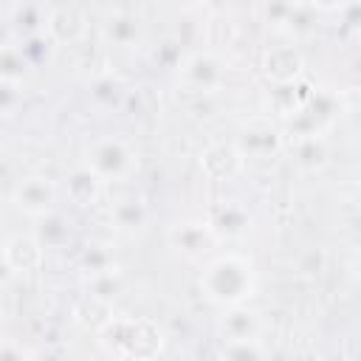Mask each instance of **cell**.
Wrapping results in <instances>:
<instances>
[{
    "label": "cell",
    "instance_id": "6da1fadb",
    "mask_svg": "<svg viewBox=\"0 0 361 361\" xmlns=\"http://www.w3.org/2000/svg\"><path fill=\"white\" fill-rule=\"evenodd\" d=\"M257 285H259V279H257L254 259L245 254H237V251L209 257L197 276L200 293L217 307L245 305L257 293Z\"/></svg>",
    "mask_w": 361,
    "mask_h": 361
},
{
    "label": "cell",
    "instance_id": "7a4b0ae2",
    "mask_svg": "<svg viewBox=\"0 0 361 361\" xmlns=\"http://www.w3.org/2000/svg\"><path fill=\"white\" fill-rule=\"evenodd\" d=\"M99 344L116 358H149L161 350V330L147 319H110L99 333Z\"/></svg>",
    "mask_w": 361,
    "mask_h": 361
},
{
    "label": "cell",
    "instance_id": "3957f363",
    "mask_svg": "<svg viewBox=\"0 0 361 361\" xmlns=\"http://www.w3.org/2000/svg\"><path fill=\"white\" fill-rule=\"evenodd\" d=\"M85 166H90L104 183L127 180L138 169V155L121 135H99L85 147Z\"/></svg>",
    "mask_w": 361,
    "mask_h": 361
},
{
    "label": "cell",
    "instance_id": "277c9868",
    "mask_svg": "<svg viewBox=\"0 0 361 361\" xmlns=\"http://www.w3.org/2000/svg\"><path fill=\"white\" fill-rule=\"evenodd\" d=\"M226 59L217 56L214 51H189L180 56L175 76H178V87L189 90V93H200V96H212L220 93L226 85Z\"/></svg>",
    "mask_w": 361,
    "mask_h": 361
},
{
    "label": "cell",
    "instance_id": "5b68a950",
    "mask_svg": "<svg viewBox=\"0 0 361 361\" xmlns=\"http://www.w3.org/2000/svg\"><path fill=\"white\" fill-rule=\"evenodd\" d=\"M217 243L220 237L206 217H183L166 226V245L186 262H200L212 257Z\"/></svg>",
    "mask_w": 361,
    "mask_h": 361
},
{
    "label": "cell",
    "instance_id": "8992f818",
    "mask_svg": "<svg viewBox=\"0 0 361 361\" xmlns=\"http://www.w3.org/2000/svg\"><path fill=\"white\" fill-rule=\"evenodd\" d=\"M56 200H59L56 180L48 175H39V172L23 175L8 192L11 209L23 217H31V220H39V217L56 212Z\"/></svg>",
    "mask_w": 361,
    "mask_h": 361
},
{
    "label": "cell",
    "instance_id": "52a82bcc",
    "mask_svg": "<svg viewBox=\"0 0 361 361\" xmlns=\"http://www.w3.org/2000/svg\"><path fill=\"white\" fill-rule=\"evenodd\" d=\"M234 144L240 147L245 161H271L288 147V138L276 121H271L268 116H259V118H251L248 124H243Z\"/></svg>",
    "mask_w": 361,
    "mask_h": 361
},
{
    "label": "cell",
    "instance_id": "ba28073f",
    "mask_svg": "<svg viewBox=\"0 0 361 361\" xmlns=\"http://www.w3.org/2000/svg\"><path fill=\"white\" fill-rule=\"evenodd\" d=\"M45 262V245L37 231H14L3 243V268L11 276L37 274Z\"/></svg>",
    "mask_w": 361,
    "mask_h": 361
},
{
    "label": "cell",
    "instance_id": "9c48e42d",
    "mask_svg": "<svg viewBox=\"0 0 361 361\" xmlns=\"http://www.w3.org/2000/svg\"><path fill=\"white\" fill-rule=\"evenodd\" d=\"M197 164H200V172L209 180L226 183V180H234L243 172L245 158H243V152H240V147L234 141H214V144L203 147Z\"/></svg>",
    "mask_w": 361,
    "mask_h": 361
},
{
    "label": "cell",
    "instance_id": "30bf717a",
    "mask_svg": "<svg viewBox=\"0 0 361 361\" xmlns=\"http://www.w3.org/2000/svg\"><path fill=\"white\" fill-rule=\"evenodd\" d=\"M262 73L271 85H285V82H296L305 73V56L299 51V45L290 42H279L265 48L262 54Z\"/></svg>",
    "mask_w": 361,
    "mask_h": 361
},
{
    "label": "cell",
    "instance_id": "8fae6325",
    "mask_svg": "<svg viewBox=\"0 0 361 361\" xmlns=\"http://www.w3.org/2000/svg\"><path fill=\"white\" fill-rule=\"evenodd\" d=\"M288 152L290 161L299 172L305 175H316L322 169L330 166V141L327 135H299V138H288Z\"/></svg>",
    "mask_w": 361,
    "mask_h": 361
},
{
    "label": "cell",
    "instance_id": "7c38bea8",
    "mask_svg": "<svg viewBox=\"0 0 361 361\" xmlns=\"http://www.w3.org/2000/svg\"><path fill=\"white\" fill-rule=\"evenodd\" d=\"M217 333H220V341L259 338L262 336V319L254 307H248V302L234 305V307H223V316L217 322Z\"/></svg>",
    "mask_w": 361,
    "mask_h": 361
},
{
    "label": "cell",
    "instance_id": "4fadbf2b",
    "mask_svg": "<svg viewBox=\"0 0 361 361\" xmlns=\"http://www.w3.org/2000/svg\"><path fill=\"white\" fill-rule=\"evenodd\" d=\"M313 85H307L305 79H296V82H285V85H271V90H268V110L276 116V118H282V121H288L290 116H296L305 104H307V99L313 96Z\"/></svg>",
    "mask_w": 361,
    "mask_h": 361
},
{
    "label": "cell",
    "instance_id": "5bb4252c",
    "mask_svg": "<svg viewBox=\"0 0 361 361\" xmlns=\"http://www.w3.org/2000/svg\"><path fill=\"white\" fill-rule=\"evenodd\" d=\"M99 37L113 48H135L141 42V23L130 11H110L99 25Z\"/></svg>",
    "mask_w": 361,
    "mask_h": 361
},
{
    "label": "cell",
    "instance_id": "9a60e30c",
    "mask_svg": "<svg viewBox=\"0 0 361 361\" xmlns=\"http://www.w3.org/2000/svg\"><path fill=\"white\" fill-rule=\"evenodd\" d=\"M102 189H104V180L90 166H85V164L76 166V169H71L68 178H65V195H68V200L73 206H82V209L99 203Z\"/></svg>",
    "mask_w": 361,
    "mask_h": 361
},
{
    "label": "cell",
    "instance_id": "2e32d148",
    "mask_svg": "<svg viewBox=\"0 0 361 361\" xmlns=\"http://www.w3.org/2000/svg\"><path fill=\"white\" fill-rule=\"evenodd\" d=\"M206 220L212 223V228L217 231V237H228V240L243 237L251 228V214L240 203H220V206H214L209 212Z\"/></svg>",
    "mask_w": 361,
    "mask_h": 361
},
{
    "label": "cell",
    "instance_id": "e0dca14e",
    "mask_svg": "<svg viewBox=\"0 0 361 361\" xmlns=\"http://www.w3.org/2000/svg\"><path fill=\"white\" fill-rule=\"evenodd\" d=\"M48 37L56 42V45H71L76 42L82 34H85V17L82 11L71 8V6H59V8H51L48 14Z\"/></svg>",
    "mask_w": 361,
    "mask_h": 361
},
{
    "label": "cell",
    "instance_id": "ac0fdd59",
    "mask_svg": "<svg viewBox=\"0 0 361 361\" xmlns=\"http://www.w3.org/2000/svg\"><path fill=\"white\" fill-rule=\"evenodd\" d=\"M147 220H149V209L141 197H118L110 206V226L118 231H127V234L141 231Z\"/></svg>",
    "mask_w": 361,
    "mask_h": 361
},
{
    "label": "cell",
    "instance_id": "d6986e66",
    "mask_svg": "<svg viewBox=\"0 0 361 361\" xmlns=\"http://www.w3.org/2000/svg\"><path fill=\"white\" fill-rule=\"evenodd\" d=\"M34 65L28 62V56L23 54L20 42H14L11 37L3 42V51H0V82H8V85H23L28 76H31Z\"/></svg>",
    "mask_w": 361,
    "mask_h": 361
},
{
    "label": "cell",
    "instance_id": "ffe728a7",
    "mask_svg": "<svg viewBox=\"0 0 361 361\" xmlns=\"http://www.w3.org/2000/svg\"><path fill=\"white\" fill-rule=\"evenodd\" d=\"M48 14L51 8H45L37 0H23L14 11H11V25L20 37H31V34H42L48 28Z\"/></svg>",
    "mask_w": 361,
    "mask_h": 361
},
{
    "label": "cell",
    "instance_id": "44dd1931",
    "mask_svg": "<svg viewBox=\"0 0 361 361\" xmlns=\"http://www.w3.org/2000/svg\"><path fill=\"white\" fill-rule=\"evenodd\" d=\"M82 276H90V274H99V271H107V268H116V251L107 240H90L82 251H79V259H76Z\"/></svg>",
    "mask_w": 361,
    "mask_h": 361
},
{
    "label": "cell",
    "instance_id": "7402d4cb",
    "mask_svg": "<svg viewBox=\"0 0 361 361\" xmlns=\"http://www.w3.org/2000/svg\"><path fill=\"white\" fill-rule=\"evenodd\" d=\"M82 285H85V293H87V296H96V299L113 305V299L124 290L121 265L107 268V271H99V274H90V276H82Z\"/></svg>",
    "mask_w": 361,
    "mask_h": 361
},
{
    "label": "cell",
    "instance_id": "603a6c76",
    "mask_svg": "<svg viewBox=\"0 0 361 361\" xmlns=\"http://www.w3.org/2000/svg\"><path fill=\"white\" fill-rule=\"evenodd\" d=\"M217 355L234 358V361H254V358H265L268 350H265L262 338H234V341H220Z\"/></svg>",
    "mask_w": 361,
    "mask_h": 361
},
{
    "label": "cell",
    "instance_id": "cb8c5ba5",
    "mask_svg": "<svg viewBox=\"0 0 361 361\" xmlns=\"http://www.w3.org/2000/svg\"><path fill=\"white\" fill-rule=\"evenodd\" d=\"M296 8H299V0H262V20L268 28L285 34Z\"/></svg>",
    "mask_w": 361,
    "mask_h": 361
},
{
    "label": "cell",
    "instance_id": "d4e9b609",
    "mask_svg": "<svg viewBox=\"0 0 361 361\" xmlns=\"http://www.w3.org/2000/svg\"><path fill=\"white\" fill-rule=\"evenodd\" d=\"M20 48H23V54L28 56V62H31L34 68H39V65H48V62H51V56H54V51H56V42L48 37V31H42V34L20 37Z\"/></svg>",
    "mask_w": 361,
    "mask_h": 361
},
{
    "label": "cell",
    "instance_id": "484cf974",
    "mask_svg": "<svg viewBox=\"0 0 361 361\" xmlns=\"http://www.w3.org/2000/svg\"><path fill=\"white\" fill-rule=\"evenodd\" d=\"M93 102L99 107H116L121 99H124V85L116 79V76H99L93 82V90H90Z\"/></svg>",
    "mask_w": 361,
    "mask_h": 361
},
{
    "label": "cell",
    "instance_id": "4316f807",
    "mask_svg": "<svg viewBox=\"0 0 361 361\" xmlns=\"http://www.w3.org/2000/svg\"><path fill=\"white\" fill-rule=\"evenodd\" d=\"M39 228H37V237L42 240V245L45 248H59L62 243H68V237H71V231H68V226L56 217V212H51V214H45V217H39Z\"/></svg>",
    "mask_w": 361,
    "mask_h": 361
},
{
    "label": "cell",
    "instance_id": "83f0119b",
    "mask_svg": "<svg viewBox=\"0 0 361 361\" xmlns=\"http://www.w3.org/2000/svg\"><path fill=\"white\" fill-rule=\"evenodd\" d=\"M34 355H37L34 350L17 344V338H11V336H6L0 341V358H6V361H23V358H34Z\"/></svg>",
    "mask_w": 361,
    "mask_h": 361
},
{
    "label": "cell",
    "instance_id": "f1b7e54d",
    "mask_svg": "<svg viewBox=\"0 0 361 361\" xmlns=\"http://www.w3.org/2000/svg\"><path fill=\"white\" fill-rule=\"evenodd\" d=\"M338 14H341V28L361 34V0H350Z\"/></svg>",
    "mask_w": 361,
    "mask_h": 361
},
{
    "label": "cell",
    "instance_id": "f546056e",
    "mask_svg": "<svg viewBox=\"0 0 361 361\" xmlns=\"http://www.w3.org/2000/svg\"><path fill=\"white\" fill-rule=\"evenodd\" d=\"M316 11H322V14H338L350 0H307Z\"/></svg>",
    "mask_w": 361,
    "mask_h": 361
},
{
    "label": "cell",
    "instance_id": "4dcf8cb0",
    "mask_svg": "<svg viewBox=\"0 0 361 361\" xmlns=\"http://www.w3.org/2000/svg\"><path fill=\"white\" fill-rule=\"evenodd\" d=\"M353 274L361 279V254H355V259H353Z\"/></svg>",
    "mask_w": 361,
    "mask_h": 361
},
{
    "label": "cell",
    "instance_id": "1f68e13d",
    "mask_svg": "<svg viewBox=\"0 0 361 361\" xmlns=\"http://www.w3.org/2000/svg\"><path fill=\"white\" fill-rule=\"evenodd\" d=\"M169 3H175V6H195V3H200V0H169Z\"/></svg>",
    "mask_w": 361,
    "mask_h": 361
},
{
    "label": "cell",
    "instance_id": "d6a6232c",
    "mask_svg": "<svg viewBox=\"0 0 361 361\" xmlns=\"http://www.w3.org/2000/svg\"><path fill=\"white\" fill-rule=\"evenodd\" d=\"M200 3H212V6H223V3H228V0H200Z\"/></svg>",
    "mask_w": 361,
    "mask_h": 361
}]
</instances>
